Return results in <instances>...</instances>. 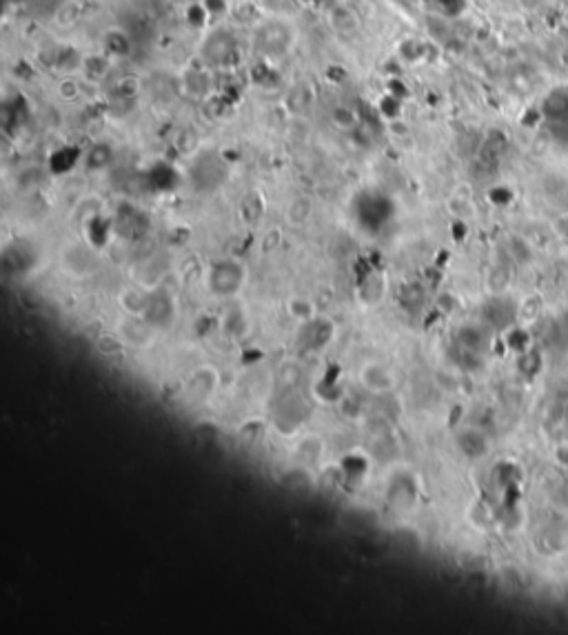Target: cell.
<instances>
[{
    "instance_id": "obj_1",
    "label": "cell",
    "mask_w": 568,
    "mask_h": 635,
    "mask_svg": "<svg viewBox=\"0 0 568 635\" xmlns=\"http://www.w3.org/2000/svg\"><path fill=\"white\" fill-rule=\"evenodd\" d=\"M331 120H333V125L340 127V129H353L358 125L356 113L351 111L348 107H336V109H333Z\"/></svg>"
}]
</instances>
